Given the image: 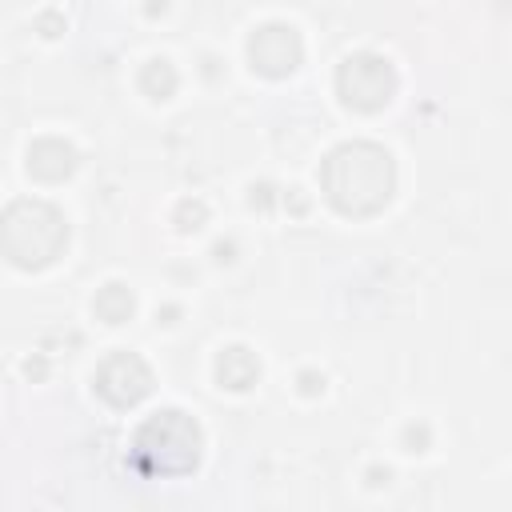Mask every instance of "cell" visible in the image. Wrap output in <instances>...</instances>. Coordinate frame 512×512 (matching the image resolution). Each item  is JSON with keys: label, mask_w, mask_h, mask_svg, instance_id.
Wrapping results in <instances>:
<instances>
[{"label": "cell", "mask_w": 512, "mask_h": 512, "mask_svg": "<svg viewBox=\"0 0 512 512\" xmlns=\"http://www.w3.org/2000/svg\"><path fill=\"white\" fill-rule=\"evenodd\" d=\"M328 168L348 172L344 180H340V176H328V196H332L344 212H372V208H380V204L388 200L392 168H388V156H384L380 148H368V144L340 148Z\"/></svg>", "instance_id": "6da1fadb"}, {"label": "cell", "mask_w": 512, "mask_h": 512, "mask_svg": "<svg viewBox=\"0 0 512 512\" xmlns=\"http://www.w3.org/2000/svg\"><path fill=\"white\" fill-rule=\"evenodd\" d=\"M200 456V432L184 412H156L140 432H136V464L144 472H188Z\"/></svg>", "instance_id": "7a4b0ae2"}, {"label": "cell", "mask_w": 512, "mask_h": 512, "mask_svg": "<svg viewBox=\"0 0 512 512\" xmlns=\"http://www.w3.org/2000/svg\"><path fill=\"white\" fill-rule=\"evenodd\" d=\"M0 244L16 264H48L64 244V224L52 208L40 204L36 228H28V204H16L0 220Z\"/></svg>", "instance_id": "3957f363"}, {"label": "cell", "mask_w": 512, "mask_h": 512, "mask_svg": "<svg viewBox=\"0 0 512 512\" xmlns=\"http://www.w3.org/2000/svg\"><path fill=\"white\" fill-rule=\"evenodd\" d=\"M340 88H344V100L356 104V108H380L392 92V72L372 60V56H360V60H348V68L340 72Z\"/></svg>", "instance_id": "277c9868"}, {"label": "cell", "mask_w": 512, "mask_h": 512, "mask_svg": "<svg viewBox=\"0 0 512 512\" xmlns=\"http://www.w3.org/2000/svg\"><path fill=\"white\" fill-rule=\"evenodd\" d=\"M120 372H124V376H116V368L104 364L96 388H100L112 404H136V400L148 392V368H144L136 356H120Z\"/></svg>", "instance_id": "5b68a950"}]
</instances>
